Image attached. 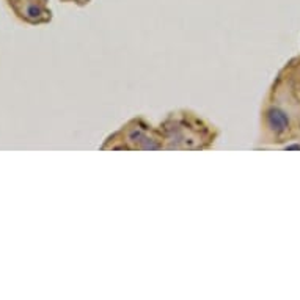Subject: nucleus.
Instances as JSON below:
<instances>
[{"instance_id": "nucleus-1", "label": "nucleus", "mask_w": 300, "mask_h": 300, "mask_svg": "<svg viewBox=\"0 0 300 300\" xmlns=\"http://www.w3.org/2000/svg\"><path fill=\"white\" fill-rule=\"evenodd\" d=\"M267 126L270 127V130H273L275 134H283V132L287 130L289 127V118L287 115L281 110V109H270L267 113Z\"/></svg>"}, {"instance_id": "nucleus-2", "label": "nucleus", "mask_w": 300, "mask_h": 300, "mask_svg": "<svg viewBox=\"0 0 300 300\" xmlns=\"http://www.w3.org/2000/svg\"><path fill=\"white\" fill-rule=\"evenodd\" d=\"M40 13H41V10H40L38 7H35V5H33V7L29 8V15H30V16H38Z\"/></svg>"}, {"instance_id": "nucleus-3", "label": "nucleus", "mask_w": 300, "mask_h": 300, "mask_svg": "<svg viewBox=\"0 0 300 300\" xmlns=\"http://www.w3.org/2000/svg\"><path fill=\"white\" fill-rule=\"evenodd\" d=\"M287 149H300V145H291V146H287Z\"/></svg>"}]
</instances>
